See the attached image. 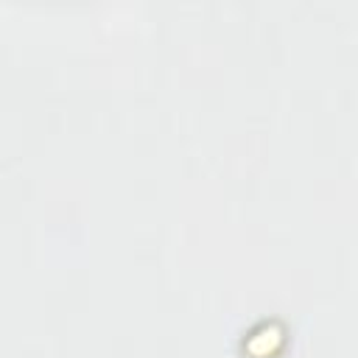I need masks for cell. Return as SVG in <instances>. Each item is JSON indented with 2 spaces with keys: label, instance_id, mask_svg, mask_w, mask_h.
<instances>
[{
  "label": "cell",
  "instance_id": "obj_1",
  "mask_svg": "<svg viewBox=\"0 0 358 358\" xmlns=\"http://www.w3.org/2000/svg\"><path fill=\"white\" fill-rule=\"evenodd\" d=\"M280 341H282V336H280V330H274L271 324H263L260 330L249 333V350H252V347H257V344H263V347H266V350H263L266 355H268V352H274V350L280 347Z\"/></svg>",
  "mask_w": 358,
  "mask_h": 358
}]
</instances>
